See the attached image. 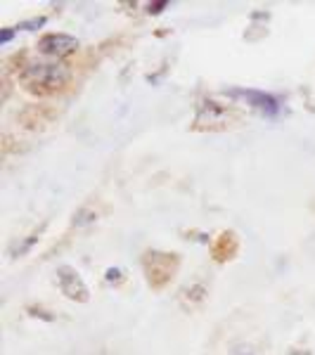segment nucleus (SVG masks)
<instances>
[{
	"label": "nucleus",
	"mask_w": 315,
	"mask_h": 355,
	"mask_svg": "<svg viewBox=\"0 0 315 355\" xmlns=\"http://www.w3.org/2000/svg\"><path fill=\"white\" fill-rule=\"evenodd\" d=\"M22 81L28 88L55 90L69 81V69L60 62H28L22 71Z\"/></svg>",
	"instance_id": "f257e3e1"
},
{
	"label": "nucleus",
	"mask_w": 315,
	"mask_h": 355,
	"mask_svg": "<svg viewBox=\"0 0 315 355\" xmlns=\"http://www.w3.org/2000/svg\"><path fill=\"white\" fill-rule=\"evenodd\" d=\"M78 48V41L71 36H62V33H50L45 36L41 43H38V50L43 55H53V57H65V55H71L74 50Z\"/></svg>",
	"instance_id": "f03ea898"
},
{
	"label": "nucleus",
	"mask_w": 315,
	"mask_h": 355,
	"mask_svg": "<svg viewBox=\"0 0 315 355\" xmlns=\"http://www.w3.org/2000/svg\"><path fill=\"white\" fill-rule=\"evenodd\" d=\"M60 284H62V289H65V294L69 296V299L85 301V296H88V291H85L83 282L78 279V275L74 270H69V268H62L60 270Z\"/></svg>",
	"instance_id": "7ed1b4c3"
},
{
	"label": "nucleus",
	"mask_w": 315,
	"mask_h": 355,
	"mask_svg": "<svg viewBox=\"0 0 315 355\" xmlns=\"http://www.w3.org/2000/svg\"><path fill=\"white\" fill-rule=\"evenodd\" d=\"M235 95L242 97V100H247L249 105L256 107L259 112H266V114H275V112H278V102H275L273 97L266 95V93H256V90H237Z\"/></svg>",
	"instance_id": "20e7f679"
},
{
	"label": "nucleus",
	"mask_w": 315,
	"mask_h": 355,
	"mask_svg": "<svg viewBox=\"0 0 315 355\" xmlns=\"http://www.w3.org/2000/svg\"><path fill=\"white\" fill-rule=\"evenodd\" d=\"M166 8V3H157V5H150V12L154 10V15H157V10H164Z\"/></svg>",
	"instance_id": "39448f33"
}]
</instances>
